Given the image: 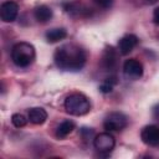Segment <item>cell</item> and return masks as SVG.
Segmentation results:
<instances>
[{"instance_id":"ba28073f","label":"cell","mask_w":159,"mask_h":159,"mask_svg":"<svg viewBox=\"0 0 159 159\" xmlns=\"http://www.w3.org/2000/svg\"><path fill=\"white\" fill-rule=\"evenodd\" d=\"M19 14V5L15 1H5L0 6V17L4 22H12Z\"/></svg>"},{"instance_id":"9a60e30c","label":"cell","mask_w":159,"mask_h":159,"mask_svg":"<svg viewBox=\"0 0 159 159\" xmlns=\"http://www.w3.org/2000/svg\"><path fill=\"white\" fill-rule=\"evenodd\" d=\"M116 83H117L116 77L106 78V80L103 81V83L99 86V91H101L102 93H109V92H112V89H113V87H114Z\"/></svg>"},{"instance_id":"8992f818","label":"cell","mask_w":159,"mask_h":159,"mask_svg":"<svg viewBox=\"0 0 159 159\" xmlns=\"http://www.w3.org/2000/svg\"><path fill=\"white\" fill-rule=\"evenodd\" d=\"M123 73L130 80H138L143 76V65L135 58H129L123 63Z\"/></svg>"},{"instance_id":"52a82bcc","label":"cell","mask_w":159,"mask_h":159,"mask_svg":"<svg viewBox=\"0 0 159 159\" xmlns=\"http://www.w3.org/2000/svg\"><path fill=\"white\" fill-rule=\"evenodd\" d=\"M140 139L144 144L155 147L159 144V127L154 124L145 125L140 132Z\"/></svg>"},{"instance_id":"5bb4252c","label":"cell","mask_w":159,"mask_h":159,"mask_svg":"<svg viewBox=\"0 0 159 159\" xmlns=\"http://www.w3.org/2000/svg\"><path fill=\"white\" fill-rule=\"evenodd\" d=\"M75 127H76V125H75V123H73L72 120H70V119L63 120V122L57 127V129H56V137H57L58 139L66 138L70 133L73 132Z\"/></svg>"},{"instance_id":"6da1fadb","label":"cell","mask_w":159,"mask_h":159,"mask_svg":"<svg viewBox=\"0 0 159 159\" xmlns=\"http://www.w3.org/2000/svg\"><path fill=\"white\" fill-rule=\"evenodd\" d=\"M53 61L56 66L63 71L77 72L81 71L86 63V52L73 43H67L55 51Z\"/></svg>"},{"instance_id":"7c38bea8","label":"cell","mask_w":159,"mask_h":159,"mask_svg":"<svg viewBox=\"0 0 159 159\" xmlns=\"http://www.w3.org/2000/svg\"><path fill=\"white\" fill-rule=\"evenodd\" d=\"M34 16L39 22L45 24L52 17V10L47 5H40L34 10Z\"/></svg>"},{"instance_id":"e0dca14e","label":"cell","mask_w":159,"mask_h":159,"mask_svg":"<svg viewBox=\"0 0 159 159\" xmlns=\"http://www.w3.org/2000/svg\"><path fill=\"white\" fill-rule=\"evenodd\" d=\"M93 2H96L98 6H101L103 9H108L113 4V0H93Z\"/></svg>"},{"instance_id":"7a4b0ae2","label":"cell","mask_w":159,"mask_h":159,"mask_svg":"<svg viewBox=\"0 0 159 159\" xmlns=\"http://www.w3.org/2000/svg\"><path fill=\"white\" fill-rule=\"evenodd\" d=\"M35 57H36V51L30 42L21 41L11 47V60L17 67L21 68L29 67L35 61Z\"/></svg>"},{"instance_id":"30bf717a","label":"cell","mask_w":159,"mask_h":159,"mask_svg":"<svg viewBox=\"0 0 159 159\" xmlns=\"http://www.w3.org/2000/svg\"><path fill=\"white\" fill-rule=\"evenodd\" d=\"M29 120L35 125H41L47 119V112L41 107H34L29 109Z\"/></svg>"},{"instance_id":"3957f363","label":"cell","mask_w":159,"mask_h":159,"mask_svg":"<svg viewBox=\"0 0 159 159\" xmlns=\"http://www.w3.org/2000/svg\"><path fill=\"white\" fill-rule=\"evenodd\" d=\"M63 107L68 114L81 117L87 114L91 111V102L87 96H84L83 93L76 92L66 97L63 102Z\"/></svg>"},{"instance_id":"277c9868","label":"cell","mask_w":159,"mask_h":159,"mask_svg":"<svg viewBox=\"0 0 159 159\" xmlns=\"http://www.w3.org/2000/svg\"><path fill=\"white\" fill-rule=\"evenodd\" d=\"M127 125H128V117L122 112L109 113L103 122V127L107 132H118L124 129Z\"/></svg>"},{"instance_id":"4fadbf2b","label":"cell","mask_w":159,"mask_h":159,"mask_svg":"<svg viewBox=\"0 0 159 159\" xmlns=\"http://www.w3.org/2000/svg\"><path fill=\"white\" fill-rule=\"evenodd\" d=\"M66 36H67V31L65 29H62V27L51 29L45 34V37H46L47 42H50V43L58 42V41L63 40V39H66Z\"/></svg>"},{"instance_id":"5b68a950","label":"cell","mask_w":159,"mask_h":159,"mask_svg":"<svg viewBox=\"0 0 159 159\" xmlns=\"http://www.w3.org/2000/svg\"><path fill=\"white\" fill-rule=\"evenodd\" d=\"M114 145H116V139L109 132L99 133L93 139V147L99 153L108 154V153H111L113 150Z\"/></svg>"},{"instance_id":"2e32d148","label":"cell","mask_w":159,"mask_h":159,"mask_svg":"<svg viewBox=\"0 0 159 159\" xmlns=\"http://www.w3.org/2000/svg\"><path fill=\"white\" fill-rule=\"evenodd\" d=\"M11 123H12V125L16 127V128H22V127L26 125L27 119H26V117H25L24 114H21V113H15V114L11 116Z\"/></svg>"},{"instance_id":"ffe728a7","label":"cell","mask_w":159,"mask_h":159,"mask_svg":"<svg viewBox=\"0 0 159 159\" xmlns=\"http://www.w3.org/2000/svg\"><path fill=\"white\" fill-rule=\"evenodd\" d=\"M147 2H149V4H154V2H157L158 0H145Z\"/></svg>"},{"instance_id":"d6986e66","label":"cell","mask_w":159,"mask_h":159,"mask_svg":"<svg viewBox=\"0 0 159 159\" xmlns=\"http://www.w3.org/2000/svg\"><path fill=\"white\" fill-rule=\"evenodd\" d=\"M153 117L157 118V119H159V103L153 107Z\"/></svg>"},{"instance_id":"ac0fdd59","label":"cell","mask_w":159,"mask_h":159,"mask_svg":"<svg viewBox=\"0 0 159 159\" xmlns=\"http://www.w3.org/2000/svg\"><path fill=\"white\" fill-rule=\"evenodd\" d=\"M153 21H154V24H157L159 26V6L155 7L153 11Z\"/></svg>"},{"instance_id":"8fae6325","label":"cell","mask_w":159,"mask_h":159,"mask_svg":"<svg viewBox=\"0 0 159 159\" xmlns=\"http://www.w3.org/2000/svg\"><path fill=\"white\" fill-rule=\"evenodd\" d=\"M117 65V53L112 46L107 47L102 56V66L106 70H112Z\"/></svg>"},{"instance_id":"9c48e42d","label":"cell","mask_w":159,"mask_h":159,"mask_svg":"<svg viewBox=\"0 0 159 159\" xmlns=\"http://www.w3.org/2000/svg\"><path fill=\"white\" fill-rule=\"evenodd\" d=\"M138 43V37L133 34H128L125 36H123L119 42H118V50H119V53L123 55V56H127L129 55L133 48L137 46Z\"/></svg>"}]
</instances>
